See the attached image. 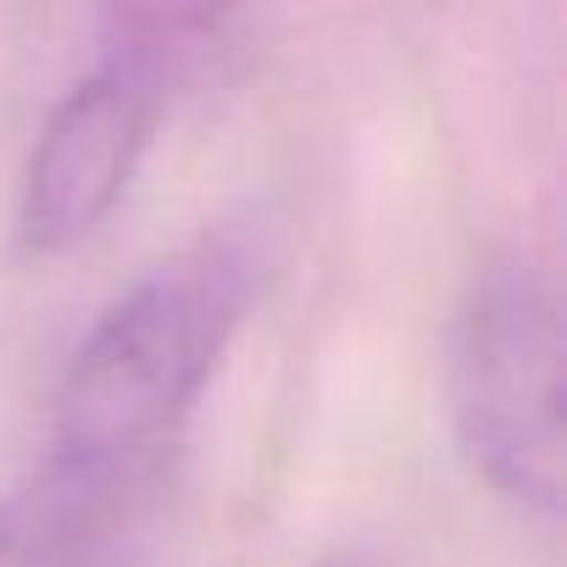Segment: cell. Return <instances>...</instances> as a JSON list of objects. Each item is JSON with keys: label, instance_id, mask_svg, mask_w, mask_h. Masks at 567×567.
Listing matches in <instances>:
<instances>
[{"label": "cell", "instance_id": "1", "mask_svg": "<svg viewBox=\"0 0 567 567\" xmlns=\"http://www.w3.org/2000/svg\"><path fill=\"white\" fill-rule=\"evenodd\" d=\"M250 290L256 250L239 234H200L145 267L62 368L51 456L79 467H167Z\"/></svg>", "mask_w": 567, "mask_h": 567}, {"label": "cell", "instance_id": "2", "mask_svg": "<svg viewBox=\"0 0 567 567\" xmlns=\"http://www.w3.org/2000/svg\"><path fill=\"white\" fill-rule=\"evenodd\" d=\"M451 423L467 467L517 512H561V307L534 250H495L451 329Z\"/></svg>", "mask_w": 567, "mask_h": 567}, {"label": "cell", "instance_id": "3", "mask_svg": "<svg viewBox=\"0 0 567 567\" xmlns=\"http://www.w3.org/2000/svg\"><path fill=\"white\" fill-rule=\"evenodd\" d=\"M206 12H117L101 62L51 106L18 189V245L29 256L79 250L123 206L173 84L217 40Z\"/></svg>", "mask_w": 567, "mask_h": 567}, {"label": "cell", "instance_id": "4", "mask_svg": "<svg viewBox=\"0 0 567 567\" xmlns=\"http://www.w3.org/2000/svg\"><path fill=\"white\" fill-rule=\"evenodd\" d=\"M162 467H45L0 501V567H140Z\"/></svg>", "mask_w": 567, "mask_h": 567}, {"label": "cell", "instance_id": "5", "mask_svg": "<svg viewBox=\"0 0 567 567\" xmlns=\"http://www.w3.org/2000/svg\"><path fill=\"white\" fill-rule=\"evenodd\" d=\"M318 567H379L368 550H334V556H323Z\"/></svg>", "mask_w": 567, "mask_h": 567}]
</instances>
